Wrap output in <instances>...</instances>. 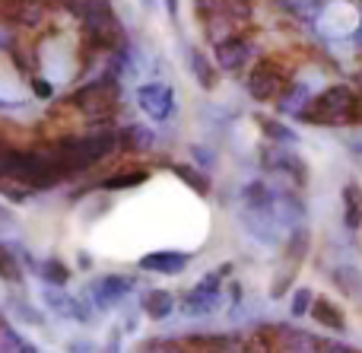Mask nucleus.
Listing matches in <instances>:
<instances>
[{"label":"nucleus","instance_id":"41","mask_svg":"<svg viewBox=\"0 0 362 353\" xmlns=\"http://www.w3.org/2000/svg\"><path fill=\"white\" fill-rule=\"evenodd\" d=\"M99 353H121V335H118V331H112V335H108V341L102 344Z\"/></svg>","mask_w":362,"mask_h":353},{"label":"nucleus","instance_id":"23","mask_svg":"<svg viewBox=\"0 0 362 353\" xmlns=\"http://www.w3.org/2000/svg\"><path fill=\"white\" fill-rule=\"evenodd\" d=\"M315 316V322L325 325V328L331 331H346V318L344 312L337 309V306L331 303V299H312V309H308Z\"/></svg>","mask_w":362,"mask_h":353},{"label":"nucleus","instance_id":"30","mask_svg":"<svg viewBox=\"0 0 362 353\" xmlns=\"http://www.w3.org/2000/svg\"><path fill=\"white\" fill-rule=\"evenodd\" d=\"M172 172H175V175H178L181 182H185L191 191H197V195H206V191H210V178H206L204 172H197L194 166H187V163H175V166H172Z\"/></svg>","mask_w":362,"mask_h":353},{"label":"nucleus","instance_id":"19","mask_svg":"<svg viewBox=\"0 0 362 353\" xmlns=\"http://www.w3.org/2000/svg\"><path fill=\"white\" fill-rule=\"evenodd\" d=\"M308 102H312V89H308L305 83H289L280 93V99H276V108H280L283 115H302Z\"/></svg>","mask_w":362,"mask_h":353},{"label":"nucleus","instance_id":"5","mask_svg":"<svg viewBox=\"0 0 362 353\" xmlns=\"http://www.w3.org/2000/svg\"><path fill=\"white\" fill-rule=\"evenodd\" d=\"M242 226L255 242L270 245V248L283 245V239H286V233H289V229L283 226V220L276 216V197L267 207H242Z\"/></svg>","mask_w":362,"mask_h":353},{"label":"nucleus","instance_id":"26","mask_svg":"<svg viewBox=\"0 0 362 353\" xmlns=\"http://www.w3.org/2000/svg\"><path fill=\"white\" fill-rule=\"evenodd\" d=\"M334 284H337L350 299L362 303V271L356 265H340L337 271H334Z\"/></svg>","mask_w":362,"mask_h":353},{"label":"nucleus","instance_id":"38","mask_svg":"<svg viewBox=\"0 0 362 353\" xmlns=\"http://www.w3.org/2000/svg\"><path fill=\"white\" fill-rule=\"evenodd\" d=\"M13 229H16V216H13V210L6 204H0V239L6 233H13Z\"/></svg>","mask_w":362,"mask_h":353},{"label":"nucleus","instance_id":"37","mask_svg":"<svg viewBox=\"0 0 362 353\" xmlns=\"http://www.w3.org/2000/svg\"><path fill=\"white\" fill-rule=\"evenodd\" d=\"M137 353H181L178 341H146Z\"/></svg>","mask_w":362,"mask_h":353},{"label":"nucleus","instance_id":"31","mask_svg":"<svg viewBox=\"0 0 362 353\" xmlns=\"http://www.w3.org/2000/svg\"><path fill=\"white\" fill-rule=\"evenodd\" d=\"M146 182V172L144 169H131V172H118V175L105 178V188L121 191V188H137V185Z\"/></svg>","mask_w":362,"mask_h":353},{"label":"nucleus","instance_id":"21","mask_svg":"<svg viewBox=\"0 0 362 353\" xmlns=\"http://www.w3.org/2000/svg\"><path fill=\"white\" fill-rule=\"evenodd\" d=\"M187 70H191V76L200 83L204 89H213L216 86V67H213V61L204 54V51L191 48L187 51Z\"/></svg>","mask_w":362,"mask_h":353},{"label":"nucleus","instance_id":"44","mask_svg":"<svg viewBox=\"0 0 362 353\" xmlns=\"http://www.w3.org/2000/svg\"><path fill=\"white\" fill-rule=\"evenodd\" d=\"M169 13L172 16H178V0H169Z\"/></svg>","mask_w":362,"mask_h":353},{"label":"nucleus","instance_id":"1","mask_svg":"<svg viewBox=\"0 0 362 353\" xmlns=\"http://www.w3.org/2000/svg\"><path fill=\"white\" fill-rule=\"evenodd\" d=\"M308 125H321V127H344V125H356L362 121V99L356 96L353 86H327L315 96L305 105V112L299 115Z\"/></svg>","mask_w":362,"mask_h":353},{"label":"nucleus","instance_id":"36","mask_svg":"<svg viewBox=\"0 0 362 353\" xmlns=\"http://www.w3.org/2000/svg\"><path fill=\"white\" fill-rule=\"evenodd\" d=\"M216 353H242V335H216Z\"/></svg>","mask_w":362,"mask_h":353},{"label":"nucleus","instance_id":"39","mask_svg":"<svg viewBox=\"0 0 362 353\" xmlns=\"http://www.w3.org/2000/svg\"><path fill=\"white\" fill-rule=\"evenodd\" d=\"M32 93H35L38 99H51V96H54V83H51V80H38V76H35V80H32Z\"/></svg>","mask_w":362,"mask_h":353},{"label":"nucleus","instance_id":"2","mask_svg":"<svg viewBox=\"0 0 362 353\" xmlns=\"http://www.w3.org/2000/svg\"><path fill=\"white\" fill-rule=\"evenodd\" d=\"M118 150V134L115 131H102V134H86V137H64L54 146H48V153L54 156V163L64 169V175L83 172L89 166L102 163L105 156Z\"/></svg>","mask_w":362,"mask_h":353},{"label":"nucleus","instance_id":"45","mask_svg":"<svg viewBox=\"0 0 362 353\" xmlns=\"http://www.w3.org/2000/svg\"><path fill=\"white\" fill-rule=\"evenodd\" d=\"M0 325H4V318H0Z\"/></svg>","mask_w":362,"mask_h":353},{"label":"nucleus","instance_id":"27","mask_svg":"<svg viewBox=\"0 0 362 353\" xmlns=\"http://www.w3.org/2000/svg\"><path fill=\"white\" fill-rule=\"evenodd\" d=\"M257 125H261V131L267 134V140H274V146H296V144H299V134H296L289 125H283V121L257 118Z\"/></svg>","mask_w":362,"mask_h":353},{"label":"nucleus","instance_id":"17","mask_svg":"<svg viewBox=\"0 0 362 353\" xmlns=\"http://www.w3.org/2000/svg\"><path fill=\"white\" fill-rule=\"evenodd\" d=\"M187 255L185 252H150L140 258V267L150 274H165V277H178L187 267Z\"/></svg>","mask_w":362,"mask_h":353},{"label":"nucleus","instance_id":"34","mask_svg":"<svg viewBox=\"0 0 362 353\" xmlns=\"http://www.w3.org/2000/svg\"><path fill=\"white\" fill-rule=\"evenodd\" d=\"M0 197H10V201L23 204V201H29V197H32V191L25 188V185H19L16 178H10V175H4V172H0Z\"/></svg>","mask_w":362,"mask_h":353},{"label":"nucleus","instance_id":"28","mask_svg":"<svg viewBox=\"0 0 362 353\" xmlns=\"http://www.w3.org/2000/svg\"><path fill=\"white\" fill-rule=\"evenodd\" d=\"M0 353H38V347L25 341L19 331H13L10 325H0Z\"/></svg>","mask_w":362,"mask_h":353},{"label":"nucleus","instance_id":"3","mask_svg":"<svg viewBox=\"0 0 362 353\" xmlns=\"http://www.w3.org/2000/svg\"><path fill=\"white\" fill-rule=\"evenodd\" d=\"M197 16L206 38L223 42L251 19V0H197Z\"/></svg>","mask_w":362,"mask_h":353},{"label":"nucleus","instance_id":"16","mask_svg":"<svg viewBox=\"0 0 362 353\" xmlns=\"http://www.w3.org/2000/svg\"><path fill=\"white\" fill-rule=\"evenodd\" d=\"M308 248H312V233H308L305 226L289 229L286 239H283V271H289V274L299 271V265L305 261Z\"/></svg>","mask_w":362,"mask_h":353},{"label":"nucleus","instance_id":"12","mask_svg":"<svg viewBox=\"0 0 362 353\" xmlns=\"http://www.w3.org/2000/svg\"><path fill=\"white\" fill-rule=\"evenodd\" d=\"M261 163L274 172H283L286 178H293L296 188H305L308 185V166L299 153H293L289 146H264Z\"/></svg>","mask_w":362,"mask_h":353},{"label":"nucleus","instance_id":"14","mask_svg":"<svg viewBox=\"0 0 362 353\" xmlns=\"http://www.w3.org/2000/svg\"><path fill=\"white\" fill-rule=\"evenodd\" d=\"M318 25H321V32H327V35L344 38V35H350V32L359 29V16L350 4H331L325 13H321Z\"/></svg>","mask_w":362,"mask_h":353},{"label":"nucleus","instance_id":"13","mask_svg":"<svg viewBox=\"0 0 362 353\" xmlns=\"http://www.w3.org/2000/svg\"><path fill=\"white\" fill-rule=\"evenodd\" d=\"M42 299L51 316L67 318V322H76V325L89 322V306L83 303L80 296H74V293H64V287H45Z\"/></svg>","mask_w":362,"mask_h":353},{"label":"nucleus","instance_id":"4","mask_svg":"<svg viewBox=\"0 0 362 353\" xmlns=\"http://www.w3.org/2000/svg\"><path fill=\"white\" fill-rule=\"evenodd\" d=\"M67 102L76 108V112L86 115V118H105V115H112L121 102V80L115 74H105V76H99V80H89V83H83L80 89H74Z\"/></svg>","mask_w":362,"mask_h":353},{"label":"nucleus","instance_id":"43","mask_svg":"<svg viewBox=\"0 0 362 353\" xmlns=\"http://www.w3.org/2000/svg\"><path fill=\"white\" fill-rule=\"evenodd\" d=\"M80 265H83V271H89V267H93V258H89L86 252H80Z\"/></svg>","mask_w":362,"mask_h":353},{"label":"nucleus","instance_id":"29","mask_svg":"<svg viewBox=\"0 0 362 353\" xmlns=\"http://www.w3.org/2000/svg\"><path fill=\"white\" fill-rule=\"evenodd\" d=\"M6 306H10V312H13V318H19V322H25V325H45V318H42V312L35 309L32 303H25L23 296H16V293H10L6 296Z\"/></svg>","mask_w":362,"mask_h":353},{"label":"nucleus","instance_id":"24","mask_svg":"<svg viewBox=\"0 0 362 353\" xmlns=\"http://www.w3.org/2000/svg\"><path fill=\"white\" fill-rule=\"evenodd\" d=\"M0 280L10 284V287H23L25 284L23 261H19V255L13 252L10 245H0Z\"/></svg>","mask_w":362,"mask_h":353},{"label":"nucleus","instance_id":"42","mask_svg":"<svg viewBox=\"0 0 362 353\" xmlns=\"http://www.w3.org/2000/svg\"><path fill=\"white\" fill-rule=\"evenodd\" d=\"M321 353H356L346 344H337V341H321Z\"/></svg>","mask_w":362,"mask_h":353},{"label":"nucleus","instance_id":"11","mask_svg":"<svg viewBox=\"0 0 362 353\" xmlns=\"http://www.w3.org/2000/svg\"><path fill=\"white\" fill-rule=\"evenodd\" d=\"M45 0H0V23L10 29H35L45 23Z\"/></svg>","mask_w":362,"mask_h":353},{"label":"nucleus","instance_id":"18","mask_svg":"<svg viewBox=\"0 0 362 353\" xmlns=\"http://www.w3.org/2000/svg\"><path fill=\"white\" fill-rule=\"evenodd\" d=\"M140 309H144V316L153 318V322H165V318L175 312V296H172L169 290H150L144 296V303H140Z\"/></svg>","mask_w":362,"mask_h":353},{"label":"nucleus","instance_id":"32","mask_svg":"<svg viewBox=\"0 0 362 353\" xmlns=\"http://www.w3.org/2000/svg\"><path fill=\"white\" fill-rule=\"evenodd\" d=\"M181 353H216V335H194L178 341Z\"/></svg>","mask_w":362,"mask_h":353},{"label":"nucleus","instance_id":"40","mask_svg":"<svg viewBox=\"0 0 362 353\" xmlns=\"http://www.w3.org/2000/svg\"><path fill=\"white\" fill-rule=\"evenodd\" d=\"M64 353H95L93 341H86V337H74V341L64 347Z\"/></svg>","mask_w":362,"mask_h":353},{"label":"nucleus","instance_id":"22","mask_svg":"<svg viewBox=\"0 0 362 353\" xmlns=\"http://www.w3.org/2000/svg\"><path fill=\"white\" fill-rule=\"evenodd\" d=\"M32 271L42 277L45 287H67L70 280V267L64 265L61 258H45V261H35L32 265Z\"/></svg>","mask_w":362,"mask_h":353},{"label":"nucleus","instance_id":"35","mask_svg":"<svg viewBox=\"0 0 362 353\" xmlns=\"http://www.w3.org/2000/svg\"><path fill=\"white\" fill-rule=\"evenodd\" d=\"M308 309H312V290H308V287H299V290L293 293V303H289V316L302 318V316H308Z\"/></svg>","mask_w":362,"mask_h":353},{"label":"nucleus","instance_id":"8","mask_svg":"<svg viewBox=\"0 0 362 353\" xmlns=\"http://www.w3.org/2000/svg\"><path fill=\"white\" fill-rule=\"evenodd\" d=\"M131 290H134V277H127V274H105V277H95L93 284L86 287V296L95 309L108 312L124 303Z\"/></svg>","mask_w":362,"mask_h":353},{"label":"nucleus","instance_id":"33","mask_svg":"<svg viewBox=\"0 0 362 353\" xmlns=\"http://www.w3.org/2000/svg\"><path fill=\"white\" fill-rule=\"evenodd\" d=\"M242 353H274V344L264 328H255L251 335H242Z\"/></svg>","mask_w":362,"mask_h":353},{"label":"nucleus","instance_id":"6","mask_svg":"<svg viewBox=\"0 0 362 353\" xmlns=\"http://www.w3.org/2000/svg\"><path fill=\"white\" fill-rule=\"evenodd\" d=\"M229 267L232 265H223L219 271H210V274H204V277L197 280V284L191 287V290L185 293V312L187 316H210L213 309H216V303H219V296H223V277L229 274Z\"/></svg>","mask_w":362,"mask_h":353},{"label":"nucleus","instance_id":"15","mask_svg":"<svg viewBox=\"0 0 362 353\" xmlns=\"http://www.w3.org/2000/svg\"><path fill=\"white\" fill-rule=\"evenodd\" d=\"M270 344L276 347V353H321V337L299 328H276Z\"/></svg>","mask_w":362,"mask_h":353},{"label":"nucleus","instance_id":"10","mask_svg":"<svg viewBox=\"0 0 362 353\" xmlns=\"http://www.w3.org/2000/svg\"><path fill=\"white\" fill-rule=\"evenodd\" d=\"M137 105L144 115H150L153 121H169L178 108L175 89L169 83H140L137 86Z\"/></svg>","mask_w":362,"mask_h":353},{"label":"nucleus","instance_id":"25","mask_svg":"<svg viewBox=\"0 0 362 353\" xmlns=\"http://www.w3.org/2000/svg\"><path fill=\"white\" fill-rule=\"evenodd\" d=\"M118 140H127V150H134V153H150L153 146H156V134L150 131L146 125H131V127H124V131L118 134Z\"/></svg>","mask_w":362,"mask_h":353},{"label":"nucleus","instance_id":"20","mask_svg":"<svg viewBox=\"0 0 362 353\" xmlns=\"http://www.w3.org/2000/svg\"><path fill=\"white\" fill-rule=\"evenodd\" d=\"M340 201H344V223L346 229H356L362 226V188L356 182H346L344 191H340Z\"/></svg>","mask_w":362,"mask_h":353},{"label":"nucleus","instance_id":"7","mask_svg":"<svg viewBox=\"0 0 362 353\" xmlns=\"http://www.w3.org/2000/svg\"><path fill=\"white\" fill-rule=\"evenodd\" d=\"M289 86V74L276 61H261L248 74V93L257 102H276L280 93Z\"/></svg>","mask_w":362,"mask_h":353},{"label":"nucleus","instance_id":"9","mask_svg":"<svg viewBox=\"0 0 362 353\" xmlns=\"http://www.w3.org/2000/svg\"><path fill=\"white\" fill-rule=\"evenodd\" d=\"M251 57H255V45L248 42L245 35H229L223 38V42H213V67L226 70V74H242L245 67L251 64Z\"/></svg>","mask_w":362,"mask_h":353}]
</instances>
